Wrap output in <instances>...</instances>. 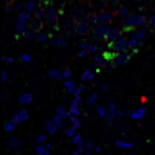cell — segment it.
Wrapping results in <instances>:
<instances>
[{
	"instance_id": "cell-1",
	"label": "cell",
	"mask_w": 155,
	"mask_h": 155,
	"mask_svg": "<svg viewBox=\"0 0 155 155\" xmlns=\"http://www.w3.org/2000/svg\"><path fill=\"white\" fill-rule=\"evenodd\" d=\"M30 21H31V12H28V10H23L18 13V16H16V20H15V23H13V26H15V31H16V35H21L23 36V33L26 31V28L30 26Z\"/></svg>"
},
{
	"instance_id": "cell-2",
	"label": "cell",
	"mask_w": 155,
	"mask_h": 155,
	"mask_svg": "<svg viewBox=\"0 0 155 155\" xmlns=\"http://www.w3.org/2000/svg\"><path fill=\"white\" fill-rule=\"evenodd\" d=\"M88 15H90L88 7L83 5V3H77V5H74V8L70 10L69 18L72 20V21H75V23H80V21H85Z\"/></svg>"
},
{
	"instance_id": "cell-3",
	"label": "cell",
	"mask_w": 155,
	"mask_h": 155,
	"mask_svg": "<svg viewBox=\"0 0 155 155\" xmlns=\"http://www.w3.org/2000/svg\"><path fill=\"white\" fill-rule=\"evenodd\" d=\"M111 23H108V25H96V26H93L90 30V35L93 36V39H96L98 43H103V41H106V38L108 35H110V31H111Z\"/></svg>"
},
{
	"instance_id": "cell-4",
	"label": "cell",
	"mask_w": 155,
	"mask_h": 155,
	"mask_svg": "<svg viewBox=\"0 0 155 155\" xmlns=\"http://www.w3.org/2000/svg\"><path fill=\"white\" fill-rule=\"evenodd\" d=\"M131 54H129L127 51L126 52H118V56H116V59L113 61V67H123V65H127L129 62H131Z\"/></svg>"
},
{
	"instance_id": "cell-5",
	"label": "cell",
	"mask_w": 155,
	"mask_h": 155,
	"mask_svg": "<svg viewBox=\"0 0 155 155\" xmlns=\"http://www.w3.org/2000/svg\"><path fill=\"white\" fill-rule=\"evenodd\" d=\"M127 38H126L124 35L123 36H119V39L116 41L114 44H113V51H116V52H126L129 49V44H127Z\"/></svg>"
},
{
	"instance_id": "cell-6",
	"label": "cell",
	"mask_w": 155,
	"mask_h": 155,
	"mask_svg": "<svg viewBox=\"0 0 155 155\" xmlns=\"http://www.w3.org/2000/svg\"><path fill=\"white\" fill-rule=\"evenodd\" d=\"M137 30L136 28V15H127L126 18H123V31H132Z\"/></svg>"
},
{
	"instance_id": "cell-7",
	"label": "cell",
	"mask_w": 155,
	"mask_h": 155,
	"mask_svg": "<svg viewBox=\"0 0 155 155\" xmlns=\"http://www.w3.org/2000/svg\"><path fill=\"white\" fill-rule=\"evenodd\" d=\"M98 16V23L100 25H108L113 21V18H114V13L113 12H108V10H101L100 13H96Z\"/></svg>"
},
{
	"instance_id": "cell-8",
	"label": "cell",
	"mask_w": 155,
	"mask_h": 155,
	"mask_svg": "<svg viewBox=\"0 0 155 155\" xmlns=\"http://www.w3.org/2000/svg\"><path fill=\"white\" fill-rule=\"evenodd\" d=\"M46 12H48V16H46V18H48V21L52 25V26H56V23H57V20H59V10H56V8H54L52 5H49L48 8H46Z\"/></svg>"
},
{
	"instance_id": "cell-9",
	"label": "cell",
	"mask_w": 155,
	"mask_h": 155,
	"mask_svg": "<svg viewBox=\"0 0 155 155\" xmlns=\"http://www.w3.org/2000/svg\"><path fill=\"white\" fill-rule=\"evenodd\" d=\"M123 28H111L110 35L106 38V43H116L119 39V36H123Z\"/></svg>"
},
{
	"instance_id": "cell-10",
	"label": "cell",
	"mask_w": 155,
	"mask_h": 155,
	"mask_svg": "<svg viewBox=\"0 0 155 155\" xmlns=\"http://www.w3.org/2000/svg\"><path fill=\"white\" fill-rule=\"evenodd\" d=\"M64 90H65V93H69V95H75L78 90V87L72 78H69V80H64Z\"/></svg>"
},
{
	"instance_id": "cell-11",
	"label": "cell",
	"mask_w": 155,
	"mask_h": 155,
	"mask_svg": "<svg viewBox=\"0 0 155 155\" xmlns=\"http://www.w3.org/2000/svg\"><path fill=\"white\" fill-rule=\"evenodd\" d=\"M108 62L104 61V57H103V54H93V62H91V65L93 67H98V69H104L106 67Z\"/></svg>"
},
{
	"instance_id": "cell-12",
	"label": "cell",
	"mask_w": 155,
	"mask_h": 155,
	"mask_svg": "<svg viewBox=\"0 0 155 155\" xmlns=\"http://www.w3.org/2000/svg\"><path fill=\"white\" fill-rule=\"evenodd\" d=\"M90 30H91V28L88 26V25H87V21H80V23H77V28H75V35L80 36V38H83Z\"/></svg>"
},
{
	"instance_id": "cell-13",
	"label": "cell",
	"mask_w": 155,
	"mask_h": 155,
	"mask_svg": "<svg viewBox=\"0 0 155 155\" xmlns=\"http://www.w3.org/2000/svg\"><path fill=\"white\" fill-rule=\"evenodd\" d=\"M129 118H131L132 121H142V119L145 118V108H137V110L131 111Z\"/></svg>"
},
{
	"instance_id": "cell-14",
	"label": "cell",
	"mask_w": 155,
	"mask_h": 155,
	"mask_svg": "<svg viewBox=\"0 0 155 155\" xmlns=\"http://www.w3.org/2000/svg\"><path fill=\"white\" fill-rule=\"evenodd\" d=\"M30 28L36 33V35H38V33H41V30H43V20H39V18H36V16H33L31 21H30Z\"/></svg>"
},
{
	"instance_id": "cell-15",
	"label": "cell",
	"mask_w": 155,
	"mask_h": 155,
	"mask_svg": "<svg viewBox=\"0 0 155 155\" xmlns=\"http://www.w3.org/2000/svg\"><path fill=\"white\" fill-rule=\"evenodd\" d=\"M114 145L121 150H129L134 147V142H127V140H123V139H116L114 140Z\"/></svg>"
},
{
	"instance_id": "cell-16",
	"label": "cell",
	"mask_w": 155,
	"mask_h": 155,
	"mask_svg": "<svg viewBox=\"0 0 155 155\" xmlns=\"http://www.w3.org/2000/svg\"><path fill=\"white\" fill-rule=\"evenodd\" d=\"M80 114V101H77V100H72V103H70V110H69V116H78Z\"/></svg>"
},
{
	"instance_id": "cell-17",
	"label": "cell",
	"mask_w": 155,
	"mask_h": 155,
	"mask_svg": "<svg viewBox=\"0 0 155 155\" xmlns=\"http://www.w3.org/2000/svg\"><path fill=\"white\" fill-rule=\"evenodd\" d=\"M44 129H46V132H48L49 136H52V134H56L57 131H59V129H57V126H56V123L52 121V118L46 121V126H44Z\"/></svg>"
},
{
	"instance_id": "cell-18",
	"label": "cell",
	"mask_w": 155,
	"mask_h": 155,
	"mask_svg": "<svg viewBox=\"0 0 155 155\" xmlns=\"http://www.w3.org/2000/svg\"><path fill=\"white\" fill-rule=\"evenodd\" d=\"M101 54H103L104 61H106V62H110V64H113V61L116 59V56H118V52H116V51H113V49H104V51H103Z\"/></svg>"
},
{
	"instance_id": "cell-19",
	"label": "cell",
	"mask_w": 155,
	"mask_h": 155,
	"mask_svg": "<svg viewBox=\"0 0 155 155\" xmlns=\"http://www.w3.org/2000/svg\"><path fill=\"white\" fill-rule=\"evenodd\" d=\"M33 101V95L30 93V91H25V93H21L18 96V103L20 104H31Z\"/></svg>"
},
{
	"instance_id": "cell-20",
	"label": "cell",
	"mask_w": 155,
	"mask_h": 155,
	"mask_svg": "<svg viewBox=\"0 0 155 155\" xmlns=\"http://www.w3.org/2000/svg\"><path fill=\"white\" fill-rule=\"evenodd\" d=\"M95 78V72L91 69H85L83 70V74H82V77H80V80L82 83H85V82H91Z\"/></svg>"
},
{
	"instance_id": "cell-21",
	"label": "cell",
	"mask_w": 155,
	"mask_h": 155,
	"mask_svg": "<svg viewBox=\"0 0 155 155\" xmlns=\"http://www.w3.org/2000/svg\"><path fill=\"white\" fill-rule=\"evenodd\" d=\"M38 2H39V0H28V2L23 5V8H25V10H28V12H31V13H35L36 7H39V5H38Z\"/></svg>"
},
{
	"instance_id": "cell-22",
	"label": "cell",
	"mask_w": 155,
	"mask_h": 155,
	"mask_svg": "<svg viewBox=\"0 0 155 155\" xmlns=\"http://www.w3.org/2000/svg\"><path fill=\"white\" fill-rule=\"evenodd\" d=\"M48 77L49 78H52V80H62V72H59L57 69H51V70H48Z\"/></svg>"
},
{
	"instance_id": "cell-23",
	"label": "cell",
	"mask_w": 155,
	"mask_h": 155,
	"mask_svg": "<svg viewBox=\"0 0 155 155\" xmlns=\"http://www.w3.org/2000/svg\"><path fill=\"white\" fill-rule=\"evenodd\" d=\"M87 25H88L90 28H93V26H96L98 25V16H96V13H90L88 16H87Z\"/></svg>"
},
{
	"instance_id": "cell-24",
	"label": "cell",
	"mask_w": 155,
	"mask_h": 155,
	"mask_svg": "<svg viewBox=\"0 0 155 155\" xmlns=\"http://www.w3.org/2000/svg\"><path fill=\"white\" fill-rule=\"evenodd\" d=\"M149 23V18H145L144 15H136V28H142Z\"/></svg>"
},
{
	"instance_id": "cell-25",
	"label": "cell",
	"mask_w": 155,
	"mask_h": 155,
	"mask_svg": "<svg viewBox=\"0 0 155 155\" xmlns=\"http://www.w3.org/2000/svg\"><path fill=\"white\" fill-rule=\"evenodd\" d=\"M35 16L36 18H39V20H44L46 16H48V12H46V8L44 7H36V10H35Z\"/></svg>"
},
{
	"instance_id": "cell-26",
	"label": "cell",
	"mask_w": 155,
	"mask_h": 155,
	"mask_svg": "<svg viewBox=\"0 0 155 155\" xmlns=\"http://www.w3.org/2000/svg\"><path fill=\"white\" fill-rule=\"evenodd\" d=\"M56 114L59 116V118H62V119H69V111H67L65 108L62 106V104L56 108Z\"/></svg>"
},
{
	"instance_id": "cell-27",
	"label": "cell",
	"mask_w": 155,
	"mask_h": 155,
	"mask_svg": "<svg viewBox=\"0 0 155 155\" xmlns=\"http://www.w3.org/2000/svg\"><path fill=\"white\" fill-rule=\"evenodd\" d=\"M20 145H21V137H12L10 140H8V147L10 149H18Z\"/></svg>"
},
{
	"instance_id": "cell-28",
	"label": "cell",
	"mask_w": 155,
	"mask_h": 155,
	"mask_svg": "<svg viewBox=\"0 0 155 155\" xmlns=\"http://www.w3.org/2000/svg\"><path fill=\"white\" fill-rule=\"evenodd\" d=\"M36 155H51V152L46 147V144H38L36 145Z\"/></svg>"
},
{
	"instance_id": "cell-29",
	"label": "cell",
	"mask_w": 155,
	"mask_h": 155,
	"mask_svg": "<svg viewBox=\"0 0 155 155\" xmlns=\"http://www.w3.org/2000/svg\"><path fill=\"white\" fill-rule=\"evenodd\" d=\"M49 43H51L52 46H61V48H62V46H65V44H67V39H65L64 36H59V38H52V39L49 41Z\"/></svg>"
},
{
	"instance_id": "cell-30",
	"label": "cell",
	"mask_w": 155,
	"mask_h": 155,
	"mask_svg": "<svg viewBox=\"0 0 155 155\" xmlns=\"http://www.w3.org/2000/svg\"><path fill=\"white\" fill-rule=\"evenodd\" d=\"M96 101H98V93H91L88 96V100H87V106H90V108H95L96 106Z\"/></svg>"
},
{
	"instance_id": "cell-31",
	"label": "cell",
	"mask_w": 155,
	"mask_h": 155,
	"mask_svg": "<svg viewBox=\"0 0 155 155\" xmlns=\"http://www.w3.org/2000/svg\"><path fill=\"white\" fill-rule=\"evenodd\" d=\"M116 13H118L121 18H126L127 15H131L129 13V8L127 7H124V5H121V7H118V10H116Z\"/></svg>"
},
{
	"instance_id": "cell-32",
	"label": "cell",
	"mask_w": 155,
	"mask_h": 155,
	"mask_svg": "<svg viewBox=\"0 0 155 155\" xmlns=\"http://www.w3.org/2000/svg\"><path fill=\"white\" fill-rule=\"evenodd\" d=\"M96 114H98L100 118H104V116L108 114V106H103V104H98V106H96Z\"/></svg>"
},
{
	"instance_id": "cell-33",
	"label": "cell",
	"mask_w": 155,
	"mask_h": 155,
	"mask_svg": "<svg viewBox=\"0 0 155 155\" xmlns=\"http://www.w3.org/2000/svg\"><path fill=\"white\" fill-rule=\"evenodd\" d=\"M18 114H20V118H21V123H26V121L30 119V113H28L26 108H21V110L18 111Z\"/></svg>"
},
{
	"instance_id": "cell-34",
	"label": "cell",
	"mask_w": 155,
	"mask_h": 155,
	"mask_svg": "<svg viewBox=\"0 0 155 155\" xmlns=\"http://www.w3.org/2000/svg\"><path fill=\"white\" fill-rule=\"evenodd\" d=\"M35 39L38 41V43H48V41H51V39H49V36L44 35V33H38V35L35 36Z\"/></svg>"
},
{
	"instance_id": "cell-35",
	"label": "cell",
	"mask_w": 155,
	"mask_h": 155,
	"mask_svg": "<svg viewBox=\"0 0 155 155\" xmlns=\"http://www.w3.org/2000/svg\"><path fill=\"white\" fill-rule=\"evenodd\" d=\"M69 121H70V124H72L74 127H77V129L82 127V123H80V119H78L77 116H69Z\"/></svg>"
},
{
	"instance_id": "cell-36",
	"label": "cell",
	"mask_w": 155,
	"mask_h": 155,
	"mask_svg": "<svg viewBox=\"0 0 155 155\" xmlns=\"http://www.w3.org/2000/svg\"><path fill=\"white\" fill-rule=\"evenodd\" d=\"M64 132H65V136H67V137H70V139H72L75 134L78 132V129H77V127H74V126H70V127H67Z\"/></svg>"
},
{
	"instance_id": "cell-37",
	"label": "cell",
	"mask_w": 155,
	"mask_h": 155,
	"mask_svg": "<svg viewBox=\"0 0 155 155\" xmlns=\"http://www.w3.org/2000/svg\"><path fill=\"white\" fill-rule=\"evenodd\" d=\"M52 121L56 123L57 129H64V119H62V118H59L57 114H54V116H52Z\"/></svg>"
},
{
	"instance_id": "cell-38",
	"label": "cell",
	"mask_w": 155,
	"mask_h": 155,
	"mask_svg": "<svg viewBox=\"0 0 155 155\" xmlns=\"http://www.w3.org/2000/svg\"><path fill=\"white\" fill-rule=\"evenodd\" d=\"M127 44H129V49H132V48H139L140 46V41L139 39H136V38H129V41H127Z\"/></svg>"
},
{
	"instance_id": "cell-39",
	"label": "cell",
	"mask_w": 155,
	"mask_h": 155,
	"mask_svg": "<svg viewBox=\"0 0 155 155\" xmlns=\"http://www.w3.org/2000/svg\"><path fill=\"white\" fill-rule=\"evenodd\" d=\"M82 142H83V137L77 132V134H75V136L72 137V144L75 145V147H77V145H80V144H82Z\"/></svg>"
},
{
	"instance_id": "cell-40",
	"label": "cell",
	"mask_w": 155,
	"mask_h": 155,
	"mask_svg": "<svg viewBox=\"0 0 155 155\" xmlns=\"http://www.w3.org/2000/svg\"><path fill=\"white\" fill-rule=\"evenodd\" d=\"M116 116H118L116 113H111V111H108V114L103 118V121H104V123H111V121H114V119H116Z\"/></svg>"
},
{
	"instance_id": "cell-41",
	"label": "cell",
	"mask_w": 155,
	"mask_h": 155,
	"mask_svg": "<svg viewBox=\"0 0 155 155\" xmlns=\"http://www.w3.org/2000/svg\"><path fill=\"white\" fill-rule=\"evenodd\" d=\"M144 36H145V31L142 30V28H137L136 30V33H134V38H136V39H144Z\"/></svg>"
},
{
	"instance_id": "cell-42",
	"label": "cell",
	"mask_w": 155,
	"mask_h": 155,
	"mask_svg": "<svg viewBox=\"0 0 155 155\" xmlns=\"http://www.w3.org/2000/svg\"><path fill=\"white\" fill-rule=\"evenodd\" d=\"M88 49H78V52H77V59H85L87 56H88Z\"/></svg>"
},
{
	"instance_id": "cell-43",
	"label": "cell",
	"mask_w": 155,
	"mask_h": 155,
	"mask_svg": "<svg viewBox=\"0 0 155 155\" xmlns=\"http://www.w3.org/2000/svg\"><path fill=\"white\" fill-rule=\"evenodd\" d=\"M46 142H48V136L46 134H39L36 137V144H46Z\"/></svg>"
},
{
	"instance_id": "cell-44",
	"label": "cell",
	"mask_w": 155,
	"mask_h": 155,
	"mask_svg": "<svg viewBox=\"0 0 155 155\" xmlns=\"http://www.w3.org/2000/svg\"><path fill=\"white\" fill-rule=\"evenodd\" d=\"M118 110H119V108H118V104H116L114 101H110V103H108V111H111V113H118Z\"/></svg>"
},
{
	"instance_id": "cell-45",
	"label": "cell",
	"mask_w": 155,
	"mask_h": 155,
	"mask_svg": "<svg viewBox=\"0 0 155 155\" xmlns=\"http://www.w3.org/2000/svg\"><path fill=\"white\" fill-rule=\"evenodd\" d=\"M15 127H16V124H13L12 121L5 123V131H7V132H13V131H15Z\"/></svg>"
},
{
	"instance_id": "cell-46",
	"label": "cell",
	"mask_w": 155,
	"mask_h": 155,
	"mask_svg": "<svg viewBox=\"0 0 155 155\" xmlns=\"http://www.w3.org/2000/svg\"><path fill=\"white\" fill-rule=\"evenodd\" d=\"M62 77H64V80L72 78V70H70V69H64V70H62Z\"/></svg>"
},
{
	"instance_id": "cell-47",
	"label": "cell",
	"mask_w": 155,
	"mask_h": 155,
	"mask_svg": "<svg viewBox=\"0 0 155 155\" xmlns=\"http://www.w3.org/2000/svg\"><path fill=\"white\" fill-rule=\"evenodd\" d=\"M12 123H13V124H21V118H20V114H18V113H15V114L13 116H12Z\"/></svg>"
},
{
	"instance_id": "cell-48",
	"label": "cell",
	"mask_w": 155,
	"mask_h": 155,
	"mask_svg": "<svg viewBox=\"0 0 155 155\" xmlns=\"http://www.w3.org/2000/svg\"><path fill=\"white\" fill-rule=\"evenodd\" d=\"M23 36H25V38H33V36H36V33L33 31L30 26H28V28H26V31L23 33Z\"/></svg>"
},
{
	"instance_id": "cell-49",
	"label": "cell",
	"mask_w": 155,
	"mask_h": 155,
	"mask_svg": "<svg viewBox=\"0 0 155 155\" xmlns=\"http://www.w3.org/2000/svg\"><path fill=\"white\" fill-rule=\"evenodd\" d=\"M21 62H31V54H28V52H25V54H21Z\"/></svg>"
},
{
	"instance_id": "cell-50",
	"label": "cell",
	"mask_w": 155,
	"mask_h": 155,
	"mask_svg": "<svg viewBox=\"0 0 155 155\" xmlns=\"http://www.w3.org/2000/svg\"><path fill=\"white\" fill-rule=\"evenodd\" d=\"M90 48V41L87 39V41H82L80 44H78V49H88Z\"/></svg>"
},
{
	"instance_id": "cell-51",
	"label": "cell",
	"mask_w": 155,
	"mask_h": 155,
	"mask_svg": "<svg viewBox=\"0 0 155 155\" xmlns=\"http://www.w3.org/2000/svg\"><path fill=\"white\" fill-rule=\"evenodd\" d=\"M85 150H91V152L95 150V145H93V142H91L90 139L87 140V144H85Z\"/></svg>"
},
{
	"instance_id": "cell-52",
	"label": "cell",
	"mask_w": 155,
	"mask_h": 155,
	"mask_svg": "<svg viewBox=\"0 0 155 155\" xmlns=\"http://www.w3.org/2000/svg\"><path fill=\"white\" fill-rule=\"evenodd\" d=\"M88 52H90V54H96V52H98V44H90Z\"/></svg>"
},
{
	"instance_id": "cell-53",
	"label": "cell",
	"mask_w": 155,
	"mask_h": 155,
	"mask_svg": "<svg viewBox=\"0 0 155 155\" xmlns=\"http://www.w3.org/2000/svg\"><path fill=\"white\" fill-rule=\"evenodd\" d=\"M8 80V72H7V69H3L2 70V83H7Z\"/></svg>"
},
{
	"instance_id": "cell-54",
	"label": "cell",
	"mask_w": 155,
	"mask_h": 155,
	"mask_svg": "<svg viewBox=\"0 0 155 155\" xmlns=\"http://www.w3.org/2000/svg\"><path fill=\"white\" fill-rule=\"evenodd\" d=\"M2 61H3V62H8V64H12V62H13V57H10V56H2Z\"/></svg>"
},
{
	"instance_id": "cell-55",
	"label": "cell",
	"mask_w": 155,
	"mask_h": 155,
	"mask_svg": "<svg viewBox=\"0 0 155 155\" xmlns=\"http://www.w3.org/2000/svg\"><path fill=\"white\" fill-rule=\"evenodd\" d=\"M149 25H150L152 28H155V13H153V15L149 18Z\"/></svg>"
},
{
	"instance_id": "cell-56",
	"label": "cell",
	"mask_w": 155,
	"mask_h": 155,
	"mask_svg": "<svg viewBox=\"0 0 155 155\" xmlns=\"http://www.w3.org/2000/svg\"><path fill=\"white\" fill-rule=\"evenodd\" d=\"M129 54H131V56H136V54H139V48H132Z\"/></svg>"
},
{
	"instance_id": "cell-57",
	"label": "cell",
	"mask_w": 155,
	"mask_h": 155,
	"mask_svg": "<svg viewBox=\"0 0 155 155\" xmlns=\"http://www.w3.org/2000/svg\"><path fill=\"white\" fill-rule=\"evenodd\" d=\"M101 152H103V149H101V147H95V150H93V153H95V155H100Z\"/></svg>"
},
{
	"instance_id": "cell-58",
	"label": "cell",
	"mask_w": 155,
	"mask_h": 155,
	"mask_svg": "<svg viewBox=\"0 0 155 155\" xmlns=\"http://www.w3.org/2000/svg\"><path fill=\"white\" fill-rule=\"evenodd\" d=\"M100 90H101V91H108V85H106V83H103V85L100 87Z\"/></svg>"
},
{
	"instance_id": "cell-59",
	"label": "cell",
	"mask_w": 155,
	"mask_h": 155,
	"mask_svg": "<svg viewBox=\"0 0 155 155\" xmlns=\"http://www.w3.org/2000/svg\"><path fill=\"white\" fill-rule=\"evenodd\" d=\"M83 155H95V153L91 152V150H85V152H83Z\"/></svg>"
},
{
	"instance_id": "cell-60",
	"label": "cell",
	"mask_w": 155,
	"mask_h": 155,
	"mask_svg": "<svg viewBox=\"0 0 155 155\" xmlns=\"http://www.w3.org/2000/svg\"><path fill=\"white\" fill-rule=\"evenodd\" d=\"M72 155H83L82 152H80V150H74V153Z\"/></svg>"
},
{
	"instance_id": "cell-61",
	"label": "cell",
	"mask_w": 155,
	"mask_h": 155,
	"mask_svg": "<svg viewBox=\"0 0 155 155\" xmlns=\"http://www.w3.org/2000/svg\"><path fill=\"white\" fill-rule=\"evenodd\" d=\"M110 3H118V2H121V0H108Z\"/></svg>"
},
{
	"instance_id": "cell-62",
	"label": "cell",
	"mask_w": 155,
	"mask_h": 155,
	"mask_svg": "<svg viewBox=\"0 0 155 155\" xmlns=\"http://www.w3.org/2000/svg\"><path fill=\"white\" fill-rule=\"evenodd\" d=\"M2 2H3V3H10L12 0H2Z\"/></svg>"
},
{
	"instance_id": "cell-63",
	"label": "cell",
	"mask_w": 155,
	"mask_h": 155,
	"mask_svg": "<svg viewBox=\"0 0 155 155\" xmlns=\"http://www.w3.org/2000/svg\"><path fill=\"white\" fill-rule=\"evenodd\" d=\"M93 2H95V3H100V2H101V0H93Z\"/></svg>"
},
{
	"instance_id": "cell-64",
	"label": "cell",
	"mask_w": 155,
	"mask_h": 155,
	"mask_svg": "<svg viewBox=\"0 0 155 155\" xmlns=\"http://www.w3.org/2000/svg\"><path fill=\"white\" fill-rule=\"evenodd\" d=\"M54 2H56V0H49V3H54Z\"/></svg>"
}]
</instances>
